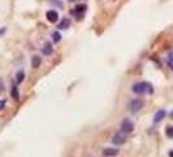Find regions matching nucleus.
Instances as JSON below:
<instances>
[{
	"label": "nucleus",
	"instance_id": "nucleus-1",
	"mask_svg": "<svg viewBox=\"0 0 173 157\" xmlns=\"http://www.w3.org/2000/svg\"><path fill=\"white\" fill-rule=\"evenodd\" d=\"M132 90L134 92L135 94H152L154 93V88L150 83H146V81H140V83H135L133 85Z\"/></svg>",
	"mask_w": 173,
	"mask_h": 157
},
{
	"label": "nucleus",
	"instance_id": "nucleus-2",
	"mask_svg": "<svg viewBox=\"0 0 173 157\" xmlns=\"http://www.w3.org/2000/svg\"><path fill=\"white\" fill-rule=\"evenodd\" d=\"M142 108H143V101L139 98H133L128 103V110L130 113H138Z\"/></svg>",
	"mask_w": 173,
	"mask_h": 157
},
{
	"label": "nucleus",
	"instance_id": "nucleus-3",
	"mask_svg": "<svg viewBox=\"0 0 173 157\" xmlns=\"http://www.w3.org/2000/svg\"><path fill=\"white\" fill-rule=\"evenodd\" d=\"M134 130V124H133V122L129 118H125V119H122L121 122V131L125 134H129L132 132V131Z\"/></svg>",
	"mask_w": 173,
	"mask_h": 157
},
{
	"label": "nucleus",
	"instance_id": "nucleus-4",
	"mask_svg": "<svg viewBox=\"0 0 173 157\" xmlns=\"http://www.w3.org/2000/svg\"><path fill=\"white\" fill-rule=\"evenodd\" d=\"M125 141H126V134L122 132V131H118V132L115 134L113 138H112V143L115 145H121V144H124Z\"/></svg>",
	"mask_w": 173,
	"mask_h": 157
},
{
	"label": "nucleus",
	"instance_id": "nucleus-5",
	"mask_svg": "<svg viewBox=\"0 0 173 157\" xmlns=\"http://www.w3.org/2000/svg\"><path fill=\"white\" fill-rule=\"evenodd\" d=\"M46 17L50 22H56V21L59 20V13H57L56 10H47Z\"/></svg>",
	"mask_w": 173,
	"mask_h": 157
},
{
	"label": "nucleus",
	"instance_id": "nucleus-6",
	"mask_svg": "<svg viewBox=\"0 0 173 157\" xmlns=\"http://www.w3.org/2000/svg\"><path fill=\"white\" fill-rule=\"evenodd\" d=\"M165 115H167V113H165V110H157L156 113H155V115H154V122L155 123H159L161 122V120L165 118Z\"/></svg>",
	"mask_w": 173,
	"mask_h": 157
},
{
	"label": "nucleus",
	"instance_id": "nucleus-7",
	"mask_svg": "<svg viewBox=\"0 0 173 157\" xmlns=\"http://www.w3.org/2000/svg\"><path fill=\"white\" fill-rule=\"evenodd\" d=\"M86 12V5L82 4V5H78L77 8L73 10V13L77 15V19H82V16H84V13Z\"/></svg>",
	"mask_w": 173,
	"mask_h": 157
},
{
	"label": "nucleus",
	"instance_id": "nucleus-8",
	"mask_svg": "<svg viewBox=\"0 0 173 157\" xmlns=\"http://www.w3.org/2000/svg\"><path fill=\"white\" fill-rule=\"evenodd\" d=\"M103 155L106 157H109V156H117L118 155V149L116 148H106L103 151Z\"/></svg>",
	"mask_w": 173,
	"mask_h": 157
},
{
	"label": "nucleus",
	"instance_id": "nucleus-9",
	"mask_svg": "<svg viewBox=\"0 0 173 157\" xmlns=\"http://www.w3.org/2000/svg\"><path fill=\"white\" fill-rule=\"evenodd\" d=\"M42 64V59H41V56H38V55H34L33 58H31V67L33 68H38L39 66Z\"/></svg>",
	"mask_w": 173,
	"mask_h": 157
},
{
	"label": "nucleus",
	"instance_id": "nucleus-10",
	"mask_svg": "<svg viewBox=\"0 0 173 157\" xmlns=\"http://www.w3.org/2000/svg\"><path fill=\"white\" fill-rule=\"evenodd\" d=\"M10 96H12V98H13V99L18 101L20 94H18V89H17L16 85H12V88H10Z\"/></svg>",
	"mask_w": 173,
	"mask_h": 157
},
{
	"label": "nucleus",
	"instance_id": "nucleus-11",
	"mask_svg": "<svg viewBox=\"0 0 173 157\" xmlns=\"http://www.w3.org/2000/svg\"><path fill=\"white\" fill-rule=\"evenodd\" d=\"M70 26V20L69 19H63L59 24V29H68Z\"/></svg>",
	"mask_w": 173,
	"mask_h": 157
},
{
	"label": "nucleus",
	"instance_id": "nucleus-12",
	"mask_svg": "<svg viewBox=\"0 0 173 157\" xmlns=\"http://www.w3.org/2000/svg\"><path fill=\"white\" fill-rule=\"evenodd\" d=\"M52 51H53V49H52V45H51V43H46L44 47L42 49V52H43L44 55H51Z\"/></svg>",
	"mask_w": 173,
	"mask_h": 157
},
{
	"label": "nucleus",
	"instance_id": "nucleus-13",
	"mask_svg": "<svg viewBox=\"0 0 173 157\" xmlns=\"http://www.w3.org/2000/svg\"><path fill=\"white\" fill-rule=\"evenodd\" d=\"M24 78H25V73H24V71H18L16 75V81H17V84H21L24 81Z\"/></svg>",
	"mask_w": 173,
	"mask_h": 157
},
{
	"label": "nucleus",
	"instance_id": "nucleus-14",
	"mask_svg": "<svg viewBox=\"0 0 173 157\" xmlns=\"http://www.w3.org/2000/svg\"><path fill=\"white\" fill-rule=\"evenodd\" d=\"M167 63H168L169 68H171V70H173V51H171V52H169V54H168Z\"/></svg>",
	"mask_w": 173,
	"mask_h": 157
},
{
	"label": "nucleus",
	"instance_id": "nucleus-15",
	"mask_svg": "<svg viewBox=\"0 0 173 157\" xmlns=\"http://www.w3.org/2000/svg\"><path fill=\"white\" fill-rule=\"evenodd\" d=\"M165 135H167L168 138L173 139V127L172 126H168L167 127V130H165Z\"/></svg>",
	"mask_w": 173,
	"mask_h": 157
},
{
	"label": "nucleus",
	"instance_id": "nucleus-16",
	"mask_svg": "<svg viewBox=\"0 0 173 157\" xmlns=\"http://www.w3.org/2000/svg\"><path fill=\"white\" fill-rule=\"evenodd\" d=\"M52 37H53V41H55V42H59L61 39V34L59 33V31H55V33L52 34Z\"/></svg>",
	"mask_w": 173,
	"mask_h": 157
},
{
	"label": "nucleus",
	"instance_id": "nucleus-17",
	"mask_svg": "<svg viewBox=\"0 0 173 157\" xmlns=\"http://www.w3.org/2000/svg\"><path fill=\"white\" fill-rule=\"evenodd\" d=\"M50 3H52V4H55L56 7H63V3H61V0H50Z\"/></svg>",
	"mask_w": 173,
	"mask_h": 157
},
{
	"label": "nucleus",
	"instance_id": "nucleus-18",
	"mask_svg": "<svg viewBox=\"0 0 173 157\" xmlns=\"http://www.w3.org/2000/svg\"><path fill=\"white\" fill-rule=\"evenodd\" d=\"M4 106H5V101H4V99H1V101H0V110H3Z\"/></svg>",
	"mask_w": 173,
	"mask_h": 157
},
{
	"label": "nucleus",
	"instance_id": "nucleus-19",
	"mask_svg": "<svg viewBox=\"0 0 173 157\" xmlns=\"http://www.w3.org/2000/svg\"><path fill=\"white\" fill-rule=\"evenodd\" d=\"M3 89H4V84H3V81L0 80V90H3Z\"/></svg>",
	"mask_w": 173,
	"mask_h": 157
},
{
	"label": "nucleus",
	"instance_id": "nucleus-20",
	"mask_svg": "<svg viewBox=\"0 0 173 157\" xmlns=\"http://www.w3.org/2000/svg\"><path fill=\"white\" fill-rule=\"evenodd\" d=\"M169 156H171V157H173V151H171V153H169Z\"/></svg>",
	"mask_w": 173,
	"mask_h": 157
},
{
	"label": "nucleus",
	"instance_id": "nucleus-21",
	"mask_svg": "<svg viewBox=\"0 0 173 157\" xmlns=\"http://www.w3.org/2000/svg\"><path fill=\"white\" fill-rule=\"evenodd\" d=\"M171 117H172V118H173V111H172V113H171Z\"/></svg>",
	"mask_w": 173,
	"mask_h": 157
},
{
	"label": "nucleus",
	"instance_id": "nucleus-22",
	"mask_svg": "<svg viewBox=\"0 0 173 157\" xmlns=\"http://www.w3.org/2000/svg\"><path fill=\"white\" fill-rule=\"evenodd\" d=\"M69 1H74V0H69Z\"/></svg>",
	"mask_w": 173,
	"mask_h": 157
}]
</instances>
